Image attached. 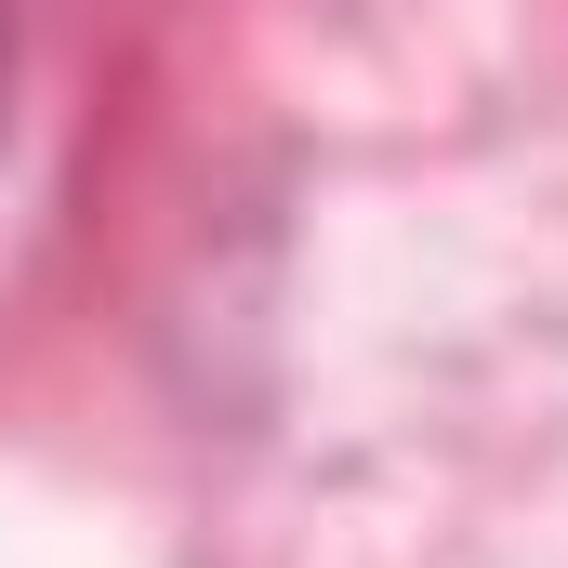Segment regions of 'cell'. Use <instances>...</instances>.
Returning a JSON list of instances; mask_svg holds the SVG:
<instances>
[{"instance_id":"1","label":"cell","mask_w":568,"mask_h":568,"mask_svg":"<svg viewBox=\"0 0 568 568\" xmlns=\"http://www.w3.org/2000/svg\"><path fill=\"white\" fill-rule=\"evenodd\" d=\"M0 80H13V27H0Z\"/></svg>"}]
</instances>
